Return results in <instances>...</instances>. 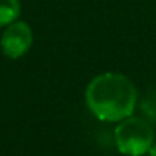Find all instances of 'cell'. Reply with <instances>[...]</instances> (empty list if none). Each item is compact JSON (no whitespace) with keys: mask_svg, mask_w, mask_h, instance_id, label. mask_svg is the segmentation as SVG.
<instances>
[{"mask_svg":"<svg viewBox=\"0 0 156 156\" xmlns=\"http://www.w3.org/2000/svg\"><path fill=\"white\" fill-rule=\"evenodd\" d=\"M86 104L98 119L119 122L133 116L138 91L133 81L119 72H102L86 87Z\"/></svg>","mask_w":156,"mask_h":156,"instance_id":"cell-1","label":"cell"},{"mask_svg":"<svg viewBox=\"0 0 156 156\" xmlns=\"http://www.w3.org/2000/svg\"><path fill=\"white\" fill-rule=\"evenodd\" d=\"M148 154H149V156H156V143H154V144L151 146V148H149Z\"/></svg>","mask_w":156,"mask_h":156,"instance_id":"cell-5","label":"cell"},{"mask_svg":"<svg viewBox=\"0 0 156 156\" xmlns=\"http://www.w3.org/2000/svg\"><path fill=\"white\" fill-rule=\"evenodd\" d=\"M32 44L34 34L30 25L24 20H15L9 24L0 35V49L9 59H20L30 51Z\"/></svg>","mask_w":156,"mask_h":156,"instance_id":"cell-3","label":"cell"},{"mask_svg":"<svg viewBox=\"0 0 156 156\" xmlns=\"http://www.w3.org/2000/svg\"><path fill=\"white\" fill-rule=\"evenodd\" d=\"M114 141L122 154L143 156L154 144V133L146 119L129 116L116 126Z\"/></svg>","mask_w":156,"mask_h":156,"instance_id":"cell-2","label":"cell"},{"mask_svg":"<svg viewBox=\"0 0 156 156\" xmlns=\"http://www.w3.org/2000/svg\"><path fill=\"white\" fill-rule=\"evenodd\" d=\"M20 0H0V27L19 20L20 17Z\"/></svg>","mask_w":156,"mask_h":156,"instance_id":"cell-4","label":"cell"}]
</instances>
